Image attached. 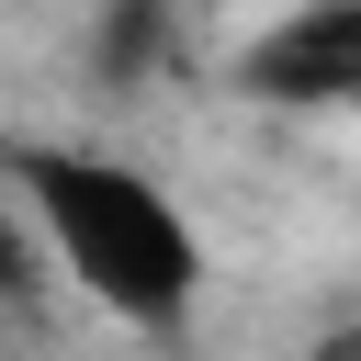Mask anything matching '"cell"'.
<instances>
[{"label": "cell", "mask_w": 361, "mask_h": 361, "mask_svg": "<svg viewBox=\"0 0 361 361\" xmlns=\"http://www.w3.org/2000/svg\"><path fill=\"white\" fill-rule=\"evenodd\" d=\"M34 271H45V259H34V237H23V214H11V192H0V305H23Z\"/></svg>", "instance_id": "cell-3"}, {"label": "cell", "mask_w": 361, "mask_h": 361, "mask_svg": "<svg viewBox=\"0 0 361 361\" xmlns=\"http://www.w3.org/2000/svg\"><path fill=\"white\" fill-rule=\"evenodd\" d=\"M0 192L34 237V259L124 338H180L203 316L214 248L147 158L79 147V135H0Z\"/></svg>", "instance_id": "cell-1"}, {"label": "cell", "mask_w": 361, "mask_h": 361, "mask_svg": "<svg viewBox=\"0 0 361 361\" xmlns=\"http://www.w3.org/2000/svg\"><path fill=\"white\" fill-rule=\"evenodd\" d=\"M305 361H361V316H327V327L305 338Z\"/></svg>", "instance_id": "cell-4"}, {"label": "cell", "mask_w": 361, "mask_h": 361, "mask_svg": "<svg viewBox=\"0 0 361 361\" xmlns=\"http://www.w3.org/2000/svg\"><path fill=\"white\" fill-rule=\"evenodd\" d=\"M237 90L271 113H361V0H282L237 45Z\"/></svg>", "instance_id": "cell-2"}]
</instances>
